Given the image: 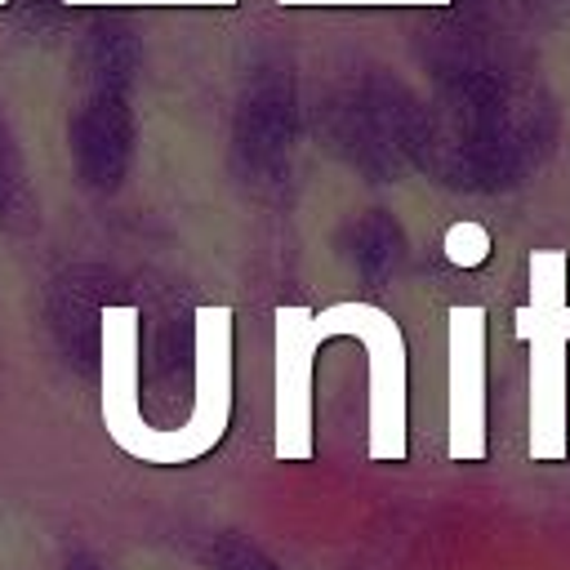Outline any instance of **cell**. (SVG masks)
<instances>
[{
    "instance_id": "cell-3",
    "label": "cell",
    "mask_w": 570,
    "mask_h": 570,
    "mask_svg": "<svg viewBox=\"0 0 570 570\" xmlns=\"http://www.w3.org/2000/svg\"><path fill=\"white\" fill-rule=\"evenodd\" d=\"M129 45L120 36L98 31L89 49V94L76 111L71 142L80 156L85 178L94 183H116L129 160Z\"/></svg>"
},
{
    "instance_id": "cell-2",
    "label": "cell",
    "mask_w": 570,
    "mask_h": 570,
    "mask_svg": "<svg viewBox=\"0 0 570 570\" xmlns=\"http://www.w3.org/2000/svg\"><path fill=\"white\" fill-rule=\"evenodd\" d=\"M102 428L138 463L183 468L205 459L232 423V312H196V401L183 428L138 414V307H102Z\"/></svg>"
},
{
    "instance_id": "cell-6",
    "label": "cell",
    "mask_w": 570,
    "mask_h": 570,
    "mask_svg": "<svg viewBox=\"0 0 570 570\" xmlns=\"http://www.w3.org/2000/svg\"><path fill=\"white\" fill-rule=\"evenodd\" d=\"M517 334L534 343V414H530V454H566V414H561V343L570 334V312L557 303V281H539L534 307L517 316Z\"/></svg>"
},
{
    "instance_id": "cell-9",
    "label": "cell",
    "mask_w": 570,
    "mask_h": 570,
    "mask_svg": "<svg viewBox=\"0 0 570 570\" xmlns=\"http://www.w3.org/2000/svg\"><path fill=\"white\" fill-rule=\"evenodd\" d=\"M18 178H22L18 147H13V138H9V129H4V120H0V200H4V191L18 187Z\"/></svg>"
},
{
    "instance_id": "cell-1",
    "label": "cell",
    "mask_w": 570,
    "mask_h": 570,
    "mask_svg": "<svg viewBox=\"0 0 570 570\" xmlns=\"http://www.w3.org/2000/svg\"><path fill=\"white\" fill-rule=\"evenodd\" d=\"M419 147L441 178L494 187L517 183L557 147V98L508 53L472 49L450 62Z\"/></svg>"
},
{
    "instance_id": "cell-7",
    "label": "cell",
    "mask_w": 570,
    "mask_h": 570,
    "mask_svg": "<svg viewBox=\"0 0 570 570\" xmlns=\"http://www.w3.org/2000/svg\"><path fill=\"white\" fill-rule=\"evenodd\" d=\"M481 312L450 316V459H485V370H481Z\"/></svg>"
},
{
    "instance_id": "cell-8",
    "label": "cell",
    "mask_w": 570,
    "mask_h": 570,
    "mask_svg": "<svg viewBox=\"0 0 570 570\" xmlns=\"http://www.w3.org/2000/svg\"><path fill=\"white\" fill-rule=\"evenodd\" d=\"M485 232L481 227H454L450 236H445V254H450V263H459V267H476L481 258H485Z\"/></svg>"
},
{
    "instance_id": "cell-5",
    "label": "cell",
    "mask_w": 570,
    "mask_h": 570,
    "mask_svg": "<svg viewBox=\"0 0 570 570\" xmlns=\"http://www.w3.org/2000/svg\"><path fill=\"white\" fill-rule=\"evenodd\" d=\"M338 334L370 352V459H405V343L387 312L370 303H334Z\"/></svg>"
},
{
    "instance_id": "cell-4",
    "label": "cell",
    "mask_w": 570,
    "mask_h": 570,
    "mask_svg": "<svg viewBox=\"0 0 570 570\" xmlns=\"http://www.w3.org/2000/svg\"><path fill=\"white\" fill-rule=\"evenodd\" d=\"M338 334L334 307H281L276 312V459H312V352Z\"/></svg>"
}]
</instances>
